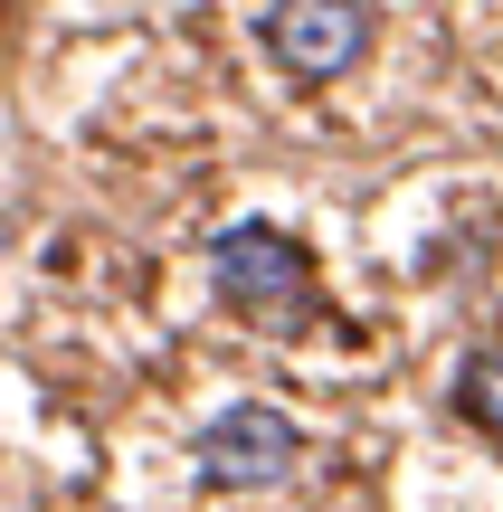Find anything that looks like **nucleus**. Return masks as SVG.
I'll list each match as a JSON object with an SVG mask.
<instances>
[{"label":"nucleus","mask_w":503,"mask_h":512,"mask_svg":"<svg viewBox=\"0 0 503 512\" xmlns=\"http://www.w3.org/2000/svg\"><path fill=\"white\" fill-rule=\"evenodd\" d=\"M209 266H219V294L247 313V323H266V332L314 323V304H323L314 256L285 238V228H266V219H238L219 247H209Z\"/></svg>","instance_id":"1"},{"label":"nucleus","mask_w":503,"mask_h":512,"mask_svg":"<svg viewBox=\"0 0 503 512\" xmlns=\"http://www.w3.org/2000/svg\"><path fill=\"white\" fill-rule=\"evenodd\" d=\"M190 456H200L209 484H285L295 456H304V427L285 418V408H266V399H238V408H219V418L200 427Z\"/></svg>","instance_id":"2"},{"label":"nucleus","mask_w":503,"mask_h":512,"mask_svg":"<svg viewBox=\"0 0 503 512\" xmlns=\"http://www.w3.org/2000/svg\"><path fill=\"white\" fill-rule=\"evenodd\" d=\"M266 48H276L285 76H342L361 67V48H371V10L361 0H266Z\"/></svg>","instance_id":"3"},{"label":"nucleus","mask_w":503,"mask_h":512,"mask_svg":"<svg viewBox=\"0 0 503 512\" xmlns=\"http://www.w3.org/2000/svg\"><path fill=\"white\" fill-rule=\"evenodd\" d=\"M456 408H466L485 437H503V342H494V351H475V361L456 370Z\"/></svg>","instance_id":"4"}]
</instances>
